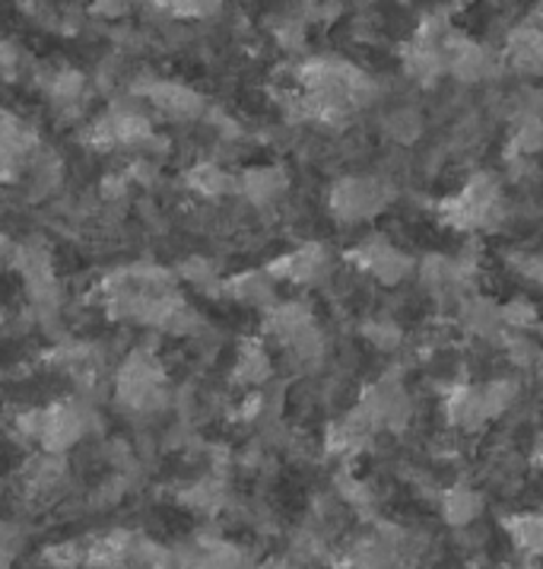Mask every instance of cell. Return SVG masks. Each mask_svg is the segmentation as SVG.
<instances>
[{
  "mask_svg": "<svg viewBox=\"0 0 543 569\" xmlns=\"http://www.w3.org/2000/svg\"><path fill=\"white\" fill-rule=\"evenodd\" d=\"M388 182L382 179H372V176H343L338 182L331 184L328 191V207L334 213V220L350 227V223H362V220H372L379 217L388 198Z\"/></svg>",
  "mask_w": 543,
  "mask_h": 569,
  "instance_id": "1",
  "label": "cell"
},
{
  "mask_svg": "<svg viewBox=\"0 0 543 569\" xmlns=\"http://www.w3.org/2000/svg\"><path fill=\"white\" fill-rule=\"evenodd\" d=\"M131 96L150 102L159 114H169L175 121H194L204 118L207 102L198 90H191L188 83H175V80H157V77H140L131 83Z\"/></svg>",
  "mask_w": 543,
  "mask_h": 569,
  "instance_id": "2",
  "label": "cell"
},
{
  "mask_svg": "<svg viewBox=\"0 0 543 569\" xmlns=\"http://www.w3.org/2000/svg\"><path fill=\"white\" fill-rule=\"evenodd\" d=\"M346 261L356 264L362 273L375 277L385 287H398L413 273V258L404 249H398L394 242H388L385 236L362 239L360 246L346 254Z\"/></svg>",
  "mask_w": 543,
  "mask_h": 569,
  "instance_id": "3",
  "label": "cell"
},
{
  "mask_svg": "<svg viewBox=\"0 0 543 569\" xmlns=\"http://www.w3.org/2000/svg\"><path fill=\"white\" fill-rule=\"evenodd\" d=\"M268 271L276 280H290V283H302V287H318L331 277V254L318 242H305L299 249L286 251L283 258L271 261Z\"/></svg>",
  "mask_w": 543,
  "mask_h": 569,
  "instance_id": "4",
  "label": "cell"
},
{
  "mask_svg": "<svg viewBox=\"0 0 543 569\" xmlns=\"http://www.w3.org/2000/svg\"><path fill=\"white\" fill-rule=\"evenodd\" d=\"M445 420L457 433H480L493 420L486 401H483V388L454 382L445 395Z\"/></svg>",
  "mask_w": 543,
  "mask_h": 569,
  "instance_id": "5",
  "label": "cell"
},
{
  "mask_svg": "<svg viewBox=\"0 0 543 569\" xmlns=\"http://www.w3.org/2000/svg\"><path fill=\"white\" fill-rule=\"evenodd\" d=\"M312 325H315V316L305 299H280L271 312H264V335H271L273 341L283 347Z\"/></svg>",
  "mask_w": 543,
  "mask_h": 569,
  "instance_id": "6",
  "label": "cell"
},
{
  "mask_svg": "<svg viewBox=\"0 0 543 569\" xmlns=\"http://www.w3.org/2000/svg\"><path fill=\"white\" fill-rule=\"evenodd\" d=\"M223 290L235 302L251 306V309H261V312H271L273 306L280 302L276 299V277L271 271H242L239 277L227 280Z\"/></svg>",
  "mask_w": 543,
  "mask_h": 569,
  "instance_id": "7",
  "label": "cell"
},
{
  "mask_svg": "<svg viewBox=\"0 0 543 569\" xmlns=\"http://www.w3.org/2000/svg\"><path fill=\"white\" fill-rule=\"evenodd\" d=\"M286 176L283 169H273V166H258V169H245L239 176V194L254 207H271L276 204L283 194H286Z\"/></svg>",
  "mask_w": 543,
  "mask_h": 569,
  "instance_id": "8",
  "label": "cell"
},
{
  "mask_svg": "<svg viewBox=\"0 0 543 569\" xmlns=\"http://www.w3.org/2000/svg\"><path fill=\"white\" fill-rule=\"evenodd\" d=\"M401 64H404V73L410 80H416L423 87H432L449 70L445 51L439 46H430V42H420V39H413L401 48Z\"/></svg>",
  "mask_w": 543,
  "mask_h": 569,
  "instance_id": "9",
  "label": "cell"
},
{
  "mask_svg": "<svg viewBox=\"0 0 543 569\" xmlns=\"http://www.w3.org/2000/svg\"><path fill=\"white\" fill-rule=\"evenodd\" d=\"M483 509H486L483 497L476 493L474 487H467V483L449 487L442 493V519L452 525V528H457V531L471 528L483 516Z\"/></svg>",
  "mask_w": 543,
  "mask_h": 569,
  "instance_id": "10",
  "label": "cell"
},
{
  "mask_svg": "<svg viewBox=\"0 0 543 569\" xmlns=\"http://www.w3.org/2000/svg\"><path fill=\"white\" fill-rule=\"evenodd\" d=\"M271 376H273V360H271V353L264 350V343L261 341L242 343V350H239V357H235V363H232V379L245 388H261L264 382H271Z\"/></svg>",
  "mask_w": 543,
  "mask_h": 569,
  "instance_id": "11",
  "label": "cell"
},
{
  "mask_svg": "<svg viewBox=\"0 0 543 569\" xmlns=\"http://www.w3.org/2000/svg\"><path fill=\"white\" fill-rule=\"evenodd\" d=\"M184 184L198 194V198H227L232 191H239V179H232V172H227L220 162L207 160L191 166L184 172Z\"/></svg>",
  "mask_w": 543,
  "mask_h": 569,
  "instance_id": "12",
  "label": "cell"
},
{
  "mask_svg": "<svg viewBox=\"0 0 543 569\" xmlns=\"http://www.w3.org/2000/svg\"><path fill=\"white\" fill-rule=\"evenodd\" d=\"M505 531L521 553H527V557L543 553V512H519V516L505 519Z\"/></svg>",
  "mask_w": 543,
  "mask_h": 569,
  "instance_id": "13",
  "label": "cell"
},
{
  "mask_svg": "<svg viewBox=\"0 0 543 569\" xmlns=\"http://www.w3.org/2000/svg\"><path fill=\"white\" fill-rule=\"evenodd\" d=\"M480 388H483V401H486L493 420L505 417L521 401V382L515 376H493V379H486Z\"/></svg>",
  "mask_w": 543,
  "mask_h": 569,
  "instance_id": "14",
  "label": "cell"
},
{
  "mask_svg": "<svg viewBox=\"0 0 543 569\" xmlns=\"http://www.w3.org/2000/svg\"><path fill=\"white\" fill-rule=\"evenodd\" d=\"M543 153V118H515L509 137V157L534 160Z\"/></svg>",
  "mask_w": 543,
  "mask_h": 569,
  "instance_id": "15",
  "label": "cell"
},
{
  "mask_svg": "<svg viewBox=\"0 0 543 569\" xmlns=\"http://www.w3.org/2000/svg\"><path fill=\"white\" fill-rule=\"evenodd\" d=\"M502 350H505V360L512 366H519V369H537L541 363L543 350L537 347V341L531 338V335H521V331H509L505 338H502Z\"/></svg>",
  "mask_w": 543,
  "mask_h": 569,
  "instance_id": "16",
  "label": "cell"
},
{
  "mask_svg": "<svg viewBox=\"0 0 543 569\" xmlns=\"http://www.w3.org/2000/svg\"><path fill=\"white\" fill-rule=\"evenodd\" d=\"M385 134L394 140V143H413V140H420L423 134V114L416 112V109H398V112H391L385 118Z\"/></svg>",
  "mask_w": 543,
  "mask_h": 569,
  "instance_id": "17",
  "label": "cell"
},
{
  "mask_svg": "<svg viewBox=\"0 0 543 569\" xmlns=\"http://www.w3.org/2000/svg\"><path fill=\"white\" fill-rule=\"evenodd\" d=\"M362 338L372 343L375 350H382V353H391V350H398L401 341H404V331H401V325L391 319H372L362 325Z\"/></svg>",
  "mask_w": 543,
  "mask_h": 569,
  "instance_id": "18",
  "label": "cell"
},
{
  "mask_svg": "<svg viewBox=\"0 0 543 569\" xmlns=\"http://www.w3.org/2000/svg\"><path fill=\"white\" fill-rule=\"evenodd\" d=\"M502 316H505V328H509V331H521V335H527V331L537 325V306H534L531 299L515 297L502 306Z\"/></svg>",
  "mask_w": 543,
  "mask_h": 569,
  "instance_id": "19",
  "label": "cell"
},
{
  "mask_svg": "<svg viewBox=\"0 0 543 569\" xmlns=\"http://www.w3.org/2000/svg\"><path fill=\"white\" fill-rule=\"evenodd\" d=\"M87 557H90V545H80V541H61V545L48 547L46 550L48 567L54 569L87 567Z\"/></svg>",
  "mask_w": 543,
  "mask_h": 569,
  "instance_id": "20",
  "label": "cell"
},
{
  "mask_svg": "<svg viewBox=\"0 0 543 569\" xmlns=\"http://www.w3.org/2000/svg\"><path fill=\"white\" fill-rule=\"evenodd\" d=\"M179 277L191 280V283H198V287H210V283L217 280V271H213V264H210V261H204V258L198 254V258L181 261Z\"/></svg>",
  "mask_w": 543,
  "mask_h": 569,
  "instance_id": "21",
  "label": "cell"
},
{
  "mask_svg": "<svg viewBox=\"0 0 543 569\" xmlns=\"http://www.w3.org/2000/svg\"><path fill=\"white\" fill-rule=\"evenodd\" d=\"M515 268H519L521 277H527L531 283L543 287V254H519Z\"/></svg>",
  "mask_w": 543,
  "mask_h": 569,
  "instance_id": "22",
  "label": "cell"
},
{
  "mask_svg": "<svg viewBox=\"0 0 543 569\" xmlns=\"http://www.w3.org/2000/svg\"><path fill=\"white\" fill-rule=\"evenodd\" d=\"M92 13H102V17H124L128 7H124V3H99V7H92Z\"/></svg>",
  "mask_w": 543,
  "mask_h": 569,
  "instance_id": "23",
  "label": "cell"
},
{
  "mask_svg": "<svg viewBox=\"0 0 543 569\" xmlns=\"http://www.w3.org/2000/svg\"><path fill=\"white\" fill-rule=\"evenodd\" d=\"M264 569H295L293 560H271Z\"/></svg>",
  "mask_w": 543,
  "mask_h": 569,
  "instance_id": "24",
  "label": "cell"
},
{
  "mask_svg": "<svg viewBox=\"0 0 543 569\" xmlns=\"http://www.w3.org/2000/svg\"><path fill=\"white\" fill-rule=\"evenodd\" d=\"M537 376H541V382H543V357H541V363H537Z\"/></svg>",
  "mask_w": 543,
  "mask_h": 569,
  "instance_id": "25",
  "label": "cell"
}]
</instances>
